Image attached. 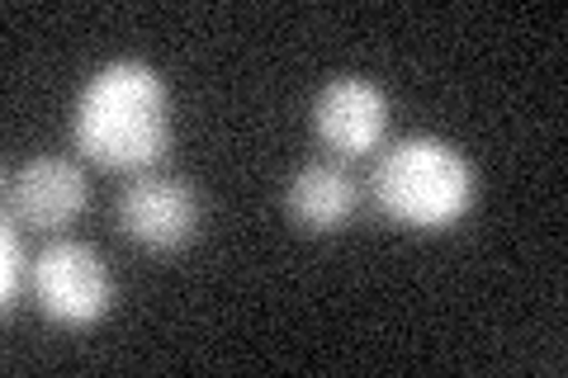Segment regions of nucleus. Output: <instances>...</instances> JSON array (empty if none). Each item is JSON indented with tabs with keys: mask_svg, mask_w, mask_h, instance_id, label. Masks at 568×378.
<instances>
[{
	"mask_svg": "<svg viewBox=\"0 0 568 378\" xmlns=\"http://www.w3.org/2000/svg\"><path fill=\"white\" fill-rule=\"evenodd\" d=\"M0 256H6V265H0V303L6 308H14L24 294V284H33V265L24 256V242H20V223H6V232H0Z\"/></svg>",
	"mask_w": 568,
	"mask_h": 378,
	"instance_id": "obj_8",
	"label": "nucleus"
},
{
	"mask_svg": "<svg viewBox=\"0 0 568 378\" xmlns=\"http://www.w3.org/2000/svg\"><path fill=\"white\" fill-rule=\"evenodd\" d=\"M71 137L104 171H152L171 147L166 81L138 58L100 67L77 100Z\"/></svg>",
	"mask_w": 568,
	"mask_h": 378,
	"instance_id": "obj_1",
	"label": "nucleus"
},
{
	"mask_svg": "<svg viewBox=\"0 0 568 378\" xmlns=\"http://www.w3.org/2000/svg\"><path fill=\"white\" fill-rule=\"evenodd\" d=\"M33 298L58 327H91L114 303L110 265L85 242H48L43 256L33 260Z\"/></svg>",
	"mask_w": 568,
	"mask_h": 378,
	"instance_id": "obj_3",
	"label": "nucleus"
},
{
	"mask_svg": "<svg viewBox=\"0 0 568 378\" xmlns=\"http://www.w3.org/2000/svg\"><path fill=\"white\" fill-rule=\"evenodd\" d=\"M284 204H290V218L304 232H336L361 208V180L342 161H308V166L294 171Z\"/></svg>",
	"mask_w": 568,
	"mask_h": 378,
	"instance_id": "obj_7",
	"label": "nucleus"
},
{
	"mask_svg": "<svg viewBox=\"0 0 568 378\" xmlns=\"http://www.w3.org/2000/svg\"><path fill=\"white\" fill-rule=\"evenodd\" d=\"M313 129L327 152L346 156V161L365 156V152H375L388 133V95L365 76H336L317 90Z\"/></svg>",
	"mask_w": 568,
	"mask_h": 378,
	"instance_id": "obj_6",
	"label": "nucleus"
},
{
	"mask_svg": "<svg viewBox=\"0 0 568 378\" xmlns=\"http://www.w3.org/2000/svg\"><path fill=\"white\" fill-rule=\"evenodd\" d=\"M369 194H375L384 218H394L398 227L440 232V227H455L474 208L478 175L455 142L413 133V137H398L379 156Z\"/></svg>",
	"mask_w": 568,
	"mask_h": 378,
	"instance_id": "obj_2",
	"label": "nucleus"
},
{
	"mask_svg": "<svg viewBox=\"0 0 568 378\" xmlns=\"http://www.w3.org/2000/svg\"><path fill=\"white\" fill-rule=\"evenodd\" d=\"M119 227L148 251H181L200 227V194L181 175H138L119 194Z\"/></svg>",
	"mask_w": 568,
	"mask_h": 378,
	"instance_id": "obj_4",
	"label": "nucleus"
},
{
	"mask_svg": "<svg viewBox=\"0 0 568 378\" xmlns=\"http://www.w3.org/2000/svg\"><path fill=\"white\" fill-rule=\"evenodd\" d=\"M85 200H91V185H85V171L67 156H29L20 171L6 180V204L10 218L39 232H62L81 218Z\"/></svg>",
	"mask_w": 568,
	"mask_h": 378,
	"instance_id": "obj_5",
	"label": "nucleus"
}]
</instances>
